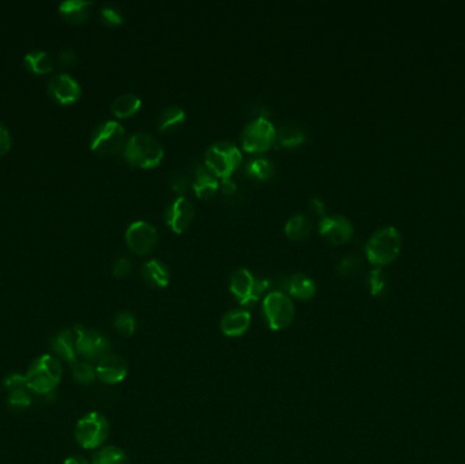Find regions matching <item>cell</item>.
Segmentation results:
<instances>
[{
	"label": "cell",
	"instance_id": "36",
	"mask_svg": "<svg viewBox=\"0 0 465 464\" xmlns=\"http://www.w3.org/2000/svg\"><path fill=\"white\" fill-rule=\"evenodd\" d=\"M101 15L102 18H103V21H105L108 25L118 26V25L123 24V16H121V14H120L117 10L112 9V7H105V9H102Z\"/></svg>",
	"mask_w": 465,
	"mask_h": 464
},
{
	"label": "cell",
	"instance_id": "4",
	"mask_svg": "<svg viewBox=\"0 0 465 464\" xmlns=\"http://www.w3.org/2000/svg\"><path fill=\"white\" fill-rule=\"evenodd\" d=\"M205 169L217 178H230L242 162V154L238 147L230 142H217L205 153Z\"/></svg>",
	"mask_w": 465,
	"mask_h": 464
},
{
	"label": "cell",
	"instance_id": "9",
	"mask_svg": "<svg viewBox=\"0 0 465 464\" xmlns=\"http://www.w3.org/2000/svg\"><path fill=\"white\" fill-rule=\"evenodd\" d=\"M275 141V127L264 117L250 121L241 135V145L247 153H264L274 146Z\"/></svg>",
	"mask_w": 465,
	"mask_h": 464
},
{
	"label": "cell",
	"instance_id": "35",
	"mask_svg": "<svg viewBox=\"0 0 465 464\" xmlns=\"http://www.w3.org/2000/svg\"><path fill=\"white\" fill-rule=\"evenodd\" d=\"M131 261H128L127 258H120L113 264L112 274L115 278H124V276H127L131 273Z\"/></svg>",
	"mask_w": 465,
	"mask_h": 464
},
{
	"label": "cell",
	"instance_id": "8",
	"mask_svg": "<svg viewBox=\"0 0 465 464\" xmlns=\"http://www.w3.org/2000/svg\"><path fill=\"white\" fill-rule=\"evenodd\" d=\"M75 331V348L76 354L88 361H101L111 354L112 345L109 339L100 331L90 330L83 326H76Z\"/></svg>",
	"mask_w": 465,
	"mask_h": 464
},
{
	"label": "cell",
	"instance_id": "16",
	"mask_svg": "<svg viewBox=\"0 0 465 464\" xmlns=\"http://www.w3.org/2000/svg\"><path fill=\"white\" fill-rule=\"evenodd\" d=\"M252 324V316L245 309H232L220 320V331L228 338H240L247 333Z\"/></svg>",
	"mask_w": 465,
	"mask_h": 464
},
{
	"label": "cell",
	"instance_id": "20",
	"mask_svg": "<svg viewBox=\"0 0 465 464\" xmlns=\"http://www.w3.org/2000/svg\"><path fill=\"white\" fill-rule=\"evenodd\" d=\"M142 276L148 285L160 289L166 288L170 282V274L168 267L158 261H147L142 268Z\"/></svg>",
	"mask_w": 465,
	"mask_h": 464
},
{
	"label": "cell",
	"instance_id": "15",
	"mask_svg": "<svg viewBox=\"0 0 465 464\" xmlns=\"http://www.w3.org/2000/svg\"><path fill=\"white\" fill-rule=\"evenodd\" d=\"M96 373L97 378H100L103 384H120L128 375V363L120 355L109 354L96 366Z\"/></svg>",
	"mask_w": 465,
	"mask_h": 464
},
{
	"label": "cell",
	"instance_id": "39",
	"mask_svg": "<svg viewBox=\"0 0 465 464\" xmlns=\"http://www.w3.org/2000/svg\"><path fill=\"white\" fill-rule=\"evenodd\" d=\"M309 206H310V210L315 216L317 217H325V204L322 203V201H320L319 198H312L310 202H309Z\"/></svg>",
	"mask_w": 465,
	"mask_h": 464
},
{
	"label": "cell",
	"instance_id": "37",
	"mask_svg": "<svg viewBox=\"0 0 465 464\" xmlns=\"http://www.w3.org/2000/svg\"><path fill=\"white\" fill-rule=\"evenodd\" d=\"M11 145L13 142L9 131L3 124H0V156H6L10 151Z\"/></svg>",
	"mask_w": 465,
	"mask_h": 464
},
{
	"label": "cell",
	"instance_id": "12",
	"mask_svg": "<svg viewBox=\"0 0 465 464\" xmlns=\"http://www.w3.org/2000/svg\"><path fill=\"white\" fill-rule=\"evenodd\" d=\"M320 234L331 244L342 246L349 243V238L354 234V228L347 218L342 216L321 218L319 223Z\"/></svg>",
	"mask_w": 465,
	"mask_h": 464
},
{
	"label": "cell",
	"instance_id": "30",
	"mask_svg": "<svg viewBox=\"0 0 465 464\" xmlns=\"http://www.w3.org/2000/svg\"><path fill=\"white\" fill-rule=\"evenodd\" d=\"M71 370H73V380H76L79 384H91L97 378L96 368H93L88 363L76 361L71 365Z\"/></svg>",
	"mask_w": 465,
	"mask_h": 464
},
{
	"label": "cell",
	"instance_id": "31",
	"mask_svg": "<svg viewBox=\"0 0 465 464\" xmlns=\"http://www.w3.org/2000/svg\"><path fill=\"white\" fill-rule=\"evenodd\" d=\"M362 267V261L357 255H349L337 266V274L342 276H349L357 274Z\"/></svg>",
	"mask_w": 465,
	"mask_h": 464
},
{
	"label": "cell",
	"instance_id": "5",
	"mask_svg": "<svg viewBox=\"0 0 465 464\" xmlns=\"http://www.w3.org/2000/svg\"><path fill=\"white\" fill-rule=\"evenodd\" d=\"M262 313L270 330L282 331L295 319V306L283 291H271L262 301Z\"/></svg>",
	"mask_w": 465,
	"mask_h": 464
},
{
	"label": "cell",
	"instance_id": "7",
	"mask_svg": "<svg viewBox=\"0 0 465 464\" xmlns=\"http://www.w3.org/2000/svg\"><path fill=\"white\" fill-rule=\"evenodd\" d=\"M270 281L255 276L245 268L237 270L230 279V291L241 305H252L262 298Z\"/></svg>",
	"mask_w": 465,
	"mask_h": 464
},
{
	"label": "cell",
	"instance_id": "3",
	"mask_svg": "<svg viewBox=\"0 0 465 464\" xmlns=\"http://www.w3.org/2000/svg\"><path fill=\"white\" fill-rule=\"evenodd\" d=\"M402 249V236L396 228L388 226L374 233L366 244V256L372 264L378 267L396 261Z\"/></svg>",
	"mask_w": 465,
	"mask_h": 464
},
{
	"label": "cell",
	"instance_id": "13",
	"mask_svg": "<svg viewBox=\"0 0 465 464\" xmlns=\"http://www.w3.org/2000/svg\"><path fill=\"white\" fill-rule=\"evenodd\" d=\"M48 93L52 100H55L60 105H70L81 99L82 90L79 84L70 75L60 74L49 81Z\"/></svg>",
	"mask_w": 465,
	"mask_h": 464
},
{
	"label": "cell",
	"instance_id": "6",
	"mask_svg": "<svg viewBox=\"0 0 465 464\" xmlns=\"http://www.w3.org/2000/svg\"><path fill=\"white\" fill-rule=\"evenodd\" d=\"M109 437V422L101 413L93 411L82 417L75 426V440L85 450H96Z\"/></svg>",
	"mask_w": 465,
	"mask_h": 464
},
{
	"label": "cell",
	"instance_id": "1",
	"mask_svg": "<svg viewBox=\"0 0 465 464\" xmlns=\"http://www.w3.org/2000/svg\"><path fill=\"white\" fill-rule=\"evenodd\" d=\"M63 378V366L58 357L45 354L31 363L25 373L26 387L39 395H48L53 391Z\"/></svg>",
	"mask_w": 465,
	"mask_h": 464
},
{
	"label": "cell",
	"instance_id": "34",
	"mask_svg": "<svg viewBox=\"0 0 465 464\" xmlns=\"http://www.w3.org/2000/svg\"><path fill=\"white\" fill-rule=\"evenodd\" d=\"M3 384L7 390L14 391L18 388H24L26 387V380H25V375H19V373H11L3 380ZM28 388V387H26Z\"/></svg>",
	"mask_w": 465,
	"mask_h": 464
},
{
	"label": "cell",
	"instance_id": "21",
	"mask_svg": "<svg viewBox=\"0 0 465 464\" xmlns=\"http://www.w3.org/2000/svg\"><path fill=\"white\" fill-rule=\"evenodd\" d=\"M218 189V178L211 172H208L207 169L198 168L196 178H195V183H193L195 193L202 199H208V198L214 196Z\"/></svg>",
	"mask_w": 465,
	"mask_h": 464
},
{
	"label": "cell",
	"instance_id": "18",
	"mask_svg": "<svg viewBox=\"0 0 465 464\" xmlns=\"http://www.w3.org/2000/svg\"><path fill=\"white\" fill-rule=\"evenodd\" d=\"M52 350L60 358L66 360L70 365L76 363V348H75V333L71 330L60 331L51 343Z\"/></svg>",
	"mask_w": 465,
	"mask_h": 464
},
{
	"label": "cell",
	"instance_id": "11",
	"mask_svg": "<svg viewBox=\"0 0 465 464\" xmlns=\"http://www.w3.org/2000/svg\"><path fill=\"white\" fill-rule=\"evenodd\" d=\"M127 246L133 253L145 256L157 246L158 234L153 225L145 221H138L130 225L126 233Z\"/></svg>",
	"mask_w": 465,
	"mask_h": 464
},
{
	"label": "cell",
	"instance_id": "38",
	"mask_svg": "<svg viewBox=\"0 0 465 464\" xmlns=\"http://www.w3.org/2000/svg\"><path fill=\"white\" fill-rule=\"evenodd\" d=\"M76 61L75 52L71 49H63L58 56V64L60 67H71Z\"/></svg>",
	"mask_w": 465,
	"mask_h": 464
},
{
	"label": "cell",
	"instance_id": "17",
	"mask_svg": "<svg viewBox=\"0 0 465 464\" xmlns=\"http://www.w3.org/2000/svg\"><path fill=\"white\" fill-rule=\"evenodd\" d=\"M285 289L290 294L291 297L301 300V301H309L316 296V283L304 274H295L286 279Z\"/></svg>",
	"mask_w": 465,
	"mask_h": 464
},
{
	"label": "cell",
	"instance_id": "32",
	"mask_svg": "<svg viewBox=\"0 0 465 464\" xmlns=\"http://www.w3.org/2000/svg\"><path fill=\"white\" fill-rule=\"evenodd\" d=\"M387 286L385 273L381 267L373 270L369 276V291L372 296H381Z\"/></svg>",
	"mask_w": 465,
	"mask_h": 464
},
{
	"label": "cell",
	"instance_id": "23",
	"mask_svg": "<svg viewBox=\"0 0 465 464\" xmlns=\"http://www.w3.org/2000/svg\"><path fill=\"white\" fill-rule=\"evenodd\" d=\"M140 106H142V100L135 94L127 93V94L118 96L116 100L113 101V104H112V114L117 118H128V117L136 115L139 112Z\"/></svg>",
	"mask_w": 465,
	"mask_h": 464
},
{
	"label": "cell",
	"instance_id": "14",
	"mask_svg": "<svg viewBox=\"0 0 465 464\" xmlns=\"http://www.w3.org/2000/svg\"><path fill=\"white\" fill-rule=\"evenodd\" d=\"M193 217H195L193 204L184 196H180L166 210V225L173 232L181 234L190 226Z\"/></svg>",
	"mask_w": 465,
	"mask_h": 464
},
{
	"label": "cell",
	"instance_id": "19",
	"mask_svg": "<svg viewBox=\"0 0 465 464\" xmlns=\"http://www.w3.org/2000/svg\"><path fill=\"white\" fill-rule=\"evenodd\" d=\"M91 1L68 0L60 4L58 13L70 24H83L90 15Z\"/></svg>",
	"mask_w": 465,
	"mask_h": 464
},
{
	"label": "cell",
	"instance_id": "25",
	"mask_svg": "<svg viewBox=\"0 0 465 464\" xmlns=\"http://www.w3.org/2000/svg\"><path fill=\"white\" fill-rule=\"evenodd\" d=\"M312 232V222L305 216H294L285 226L286 236L292 241H301Z\"/></svg>",
	"mask_w": 465,
	"mask_h": 464
},
{
	"label": "cell",
	"instance_id": "22",
	"mask_svg": "<svg viewBox=\"0 0 465 464\" xmlns=\"http://www.w3.org/2000/svg\"><path fill=\"white\" fill-rule=\"evenodd\" d=\"M185 121V112L178 106H169L163 109L158 117V130L163 133H173L180 130Z\"/></svg>",
	"mask_w": 465,
	"mask_h": 464
},
{
	"label": "cell",
	"instance_id": "28",
	"mask_svg": "<svg viewBox=\"0 0 465 464\" xmlns=\"http://www.w3.org/2000/svg\"><path fill=\"white\" fill-rule=\"evenodd\" d=\"M247 172L255 178L270 180L275 173V168L270 161L257 158V160L250 161L247 163Z\"/></svg>",
	"mask_w": 465,
	"mask_h": 464
},
{
	"label": "cell",
	"instance_id": "41",
	"mask_svg": "<svg viewBox=\"0 0 465 464\" xmlns=\"http://www.w3.org/2000/svg\"><path fill=\"white\" fill-rule=\"evenodd\" d=\"M64 464H90L85 458L82 456H70L64 460Z\"/></svg>",
	"mask_w": 465,
	"mask_h": 464
},
{
	"label": "cell",
	"instance_id": "33",
	"mask_svg": "<svg viewBox=\"0 0 465 464\" xmlns=\"http://www.w3.org/2000/svg\"><path fill=\"white\" fill-rule=\"evenodd\" d=\"M9 405L15 408H26L31 405V396L29 390L26 387L18 388L14 391H10L9 395Z\"/></svg>",
	"mask_w": 465,
	"mask_h": 464
},
{
	"label": "cell",
	"instance_id": "10",
	"mask_svg": "<svg viewBox=\"0 0 465 464\" xmlns=\"http://www.w3.org/2000/svg\"><path fill=\"white\" fill-rule=\"evenodd\" d=\"M124 139V127L117 121H106L94 131L90 148L98 156H115L123 148Z\"/></svg>",
	"mask_w": 465,
	"mask_h": 464
},
{
	"label": "cell",
	"instance_id": "27",
	"mask_svg": "<svg viewBox=\"0 0 465 464\" xmlns=\"http://www.w3.org/2000/svg\"><path fill=\"white\" fill-rule=\"evenodd\" d=\"M277 138L280 145L292 148L302 145L305 142L306 135L301 127L290 123L280 128L279 133H277Z\"/></svg>",
	"mask_w": 465,
	"mask_h": 464
},
{
	"label": "cell",
	"instance_id": "24",
	"mask_svg": "<svg viewBox=\"0 0 465 464\" xmlns=\"http://www.w3.org/2000/svg\"><path fill=\"white\" fill-rule=\"evenodd\" d=\"M25 66L30 73L37 75H45L52 73L53 70V60L44 51H34L25 55L24 58Z\"/></svg>",
	"mask_w": 465,
	"mask_h": 464
},
{
	"label": "cell",
	"instance_id": "26",
	"mask_svg": "<svg viewBox=\"0 0 465 464\" xmlns=\"http://www.w3.org/2000/svg\"><path fill=\"white\" fill-rule=\"evenodd\" d=\"M91 464H130L128 456L118 447H103L93 455Z\"/></svg>",
	"mask_w": 465,
	"mask_h": 464
},
{
	"label": "cell",
	"instance_id": "2",
	"mask_svg": "<svg viewBox=\"0 0 465 464\" xmlns=\"http://www.w3.org/2000/svg\"><path fill=\"white\" fill-rule=\"evenodd\" d=\"M163 156V148L157 139L145 132L132 135L124 147V157L127 162L142 169L158 166Z\"/></svg>",
	"mask_w": 465,
	"mask_h": 464
},
{
	"label": "cell",
	"instance_id": "29",
	"mask_svg": "<svg viewBox=\"0 0 465 464\" xmlns=\"http://www.w3.org/2000/svg\"><path fill=\"white\" fill-rule=\"evenodd\" d=\"M115 330L123 336H132L136 333V319L128 311L118 312L113 321Z\"/></svg>",
	"mask_w": 465,
	"mask_h": 464
},
{
	"label": "cell",
	"instance_id": "40",
	"mask_svg": "<svg viewBox=\"0 0 465 464\" xmlns=\"http://www.w3.org/2000/svg\"><path fill=\"white\" fill-rule=\"evenodd\" d=\"M219 188L222 189V192L225 195H232L237 189V186L230 178H225V180H222V183H219Z\"/></svg>",
	"mask_w": 465,
	"mask_h": 464
}]
</instances>
